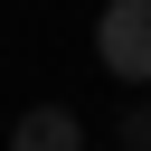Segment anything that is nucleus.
I'll use <instances>...</instances> for the list:
<instances>
[{
  "label": "nucleus",
  "mask_w": 151,
  "mask_h": 151,
  "mask_svg": "<svg viewBox=\"0 0 151 151\" xmlns=\"http://www.w3.org/2000/svg\"><path fill=\"white\" fill-rule=\"evenodd\" d=\"M94 57L113 85H151V0H104L94 19Z\"/></svg>",
  "instance_id": "f257e3e1"
},
{
  "label": "nucleus",
  "mask_w": 151,
  "mask_h": 151,
  "mask_svg": "<svg viewBox=\"0 0 151 151\" xmlns=\"http://www.w3.org/2000/svg\"><path fill=\"white\" fill-rule=\"evenodd\" d=\"M9 151H85V123H76L66 104H28V113L9 123Z\"/></svg>",
  "instance_id": "f03ea898"
},
{
  "label": "nucleus",
  "mask_w": 151,
  "mask_h": 151,
  "mask_svg": "<svg viewBox=\"0 0 151 151\" xmlns=\"http://www.w3.org/2000/svg\"><path fill=\"white\" fill-rule=\"evenodd\" d=\"M123 151H151V104H123Z\"/></svg>",
  "instance_id": "7ed1b4c3"
}]
</instances>
